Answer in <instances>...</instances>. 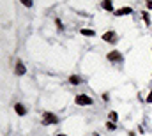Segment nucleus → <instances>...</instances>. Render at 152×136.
Instances as JSON below:
<instances>
[{
  "mask_svg": "<svg viewBox=\"0 0 152 136\" xmlns=\"http://www.w3.org/2000/svg\"><path fill=\"white\" fill-rule=\"evenodd\" d=\"M76 104H80V106H90V104H94V101H92V97H88L85 94H80V96H76Z\"/></svg>",
  "mask_w": 152,
  "mask_h": 136,
  "instance_id": "1",
  "label": "nucleus"
},
{
  "mask_svg": "<svg viewBox=\"0 0 152 136\" xmlns=\"http://www.w3.org/2000/svg\"><path fill=\"white\" fill-rule=\"evenodd\" d=\"M42 118H44V124H57L58 122L57 115H53V113H44Z\"/></svg>",
  "mask_w": 152,
  "mask_h": 136,
  "instance_id": "2",
  "label": "nucleus"
},
{
  "mask_svg": "<svg viewBox=\"0 0 152 136\" xmlns=\"http://www.w3.org/2000/svg\"><path fill=\"white\" fill-rule=\"evenodd\" d=\"M108 60H112V62H118V60H122V55H120L118 51H110V53H108Z\"/></svg>",
  "mask_w": 152,
  "mask_h": 136,
  "instance_id": "3",
  "label": "nucleus"
},
{
  "mask_svg": "<svg viewBox=\"0 0 152 136\" xmlns=\"http://www.w3.org/2000/svg\"><path fill=\"white\" fill-rule=\"evenodd\" d=\"M131 12H133V9H131V7H122V9L115 11V14H117V16H126V14H131Z\"/></svg>",
  "mask_w": 152,
  "mask_h": 136,
  "instance_id": "4",
  "label": "nucleus"
},
{
  "mask_svg": "<svg viewBox=\"0 0 152 136\" xmlns=\"http://www.w3.org/2000/svg\"><path fill=\"white\" fill-rule=\"evenodd\" d=\"M103 39H104V41H108V42H113V41H115V32H112V30H110V32H106V34L103 35Z\"/></svg>",
  "mask_w": 152,
  "mask_h": 136,
  "instance_id": "5",
  "label": "nucleus"
},
{
  "mask_svg": "<svg viewBox=\"0 0 152 136\" xmlns=\"http://www.w3.org/2000/svg\"><path fill=\"white\" fill-rule=\"evenodd\" d=\"M103 9H106V11H113L112 0H103Z\"/></svg>",
  "mask_w": 152,
  "mask_h": 136,
  "instance_id": "6",
  "label": "nucleus"
},
{
  "mask_svg": "<svg viewBox=\"0 0 152 136\" xmlns=\"http://www.w3.org/2000/svg\"><path fill=\"white\" fill-rule=\"evenodd\" d=\"M25 71H27V69H25V66H23L21 62L16 64V72H18V74H25Z\"/></svg>",
  "mask_w": 152,
  "mask_h": 136,
  "instance_id": "7",
  "label": "nucleus"
},
{
  "mask_svg": "<svg viewBox=\"0 0 152 136\" xmlns=\"http://www.w3.org/2000/svg\"><path fill=\"white\" fill-rule=\"evenodd\" d=\"M14 110H16V113H20V115H25V111H27L23 104H16V106H14Z\"/></svg>",
  "mask_w": 152,
  "mask_h": 136,
  "instance_id": "8",
  "label": "nucleus"
},
{
  "mask_svg": "<svg viewBox=\"0 0 152 136\" xmlns=\"http://www.w3.org/2000/svg\"><path fill=\"white\" fill-rule=\"evenodd\" d=\"M81 34H83V35H87V37H92V35H94V30H88V29H83V30H81Z\"/></svg>",
  "mask_w": 152,
  "mask_h": 136,
  "instance_id": "9",
  "label": "nucleus"
},
{
  "mask_svg": "<svg viewBox=\"0 0 152 136\" xmlns=\"http://www.w3.org/2000/svg\"><path fill=\"white\" fill-rule=\"evenodd\" d=\"M69 81H71L73 85H78V83H80V78H78V76H71V78H69Z\"/></svg>",
  "mask_w": 152,
  "mask_h": 136,
  "instance_id": "10",
  "label": "nucleus"
},
{
  "mask_svg": "<svg viewBox=\"0 0 152 136\" xmlns=\"http://www.w3.org/2000/svg\"><path fill=\"white\" fill-rule=\"evenodd\" d=\"M142 16H143V21H145L147 25H151V18H149V14H147V12H143Z\"/></svg>",
  "mask_w": 152,
  "mask_h": 136,
  "instance_id": "11",
  "label": "nucleus"
},
{
  "mask_svg": "<svg viewBox=\"0 0 152 136\" xmlns=\"http://www.w3.org/2000/svg\"><path fill=\"white\" fill-rule=\"evenodd\" d=\"M110 118H112V122H117V120H118V118H117V113H115V111H112V113H110Z\"/></svg>",
  "mask_w": 152,
  "mask_h": 136,
  "instance_id": "12",
  "label": "nucleus"
},
{
  "mask_svg": "<svg viewBox=\"0 0 152 136\" xmlns=\"http://www.w3.org/2000/svg\"><path fill=\"white\" fill-rule=\"evenodd\" d=\"M25 7H32V0H21Z\"/></svg>",
  "mask_w": 152,
  "mask_h": 136,
  "instance_id": "13",
  "label": "nucleus"
},
{
  "mask_svg": "<svg viewBox=\"0 0 152 136\" xmlns=\"http://www.w3.org/2000/svg\"><path fill=\"white\" fill-rule=\"evenodd\" d=\"M106 127H108V129H115V124H113V122H108V124H106Z\"/></svg>",
  "mask_w": 152,
  "mask_h": 136,
  "instance_id": "14",
  "label": "nucleus"
},
{
  "mask_svg": "<svg viewBox=\"0 0 152 136\" xmlns=\"http://www.w3.org/2000/svg\"><path fill=\"white\" fill-rule=\"evenodd\" d=\"M147 7H149V9H152V0H149V4H147Z\"/></svg>",
  "mask_w": 152,
  "mask_h": 136,
  "instance_id": "15",
  "label": "nucleus"
},
{
  "mask_svg": "<svg viewBox=\"0 0 152 136\" xmlns=\"http://www.w3.org/2000/svg\"><path fill=\"white\" fill-rule=\"evenodd\" d=\"M147 102H152V94L149 96V99H147Z\"/></svg>",
  "mask_w": 152,
  "mask_h": 136,
  "instance_id": "16",
  "label": "nucleus"
},
{
  "mask_svg": "<svg viewBox=\"0 0 152 136\" xmlns=\"http://www.w3.org/2000/svg\"><path fill=\"white\" fill-rule=\"evenodd\" d=\"M58 136H66V135H58Z\"/></svg>",
  "mask_w": 152,
  "mask_h": 136,
  "instance_id": "17",
  "label": "nucleus"
}]
</instances>
